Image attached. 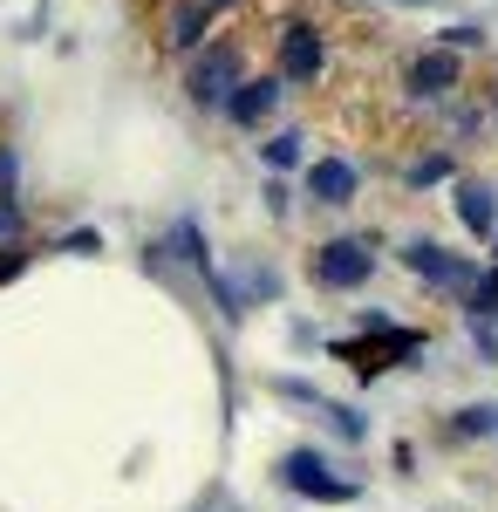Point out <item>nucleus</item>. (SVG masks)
Wrapping results in <instances>:
<instances>
[{
    "mask_svg": "<svg viewBox=\"0 0 498 512\" xmlns=\"http://www.w3.org/2000/svg\"><path fill=\"white\" fill-rule=\"evenodd\" d=\"M185 89H192V103H205V110H226V96L239 89V41L198 48V55H192V76H185Z\"/></svg>",
    "mask_w": 498,
    "mask_h": 512,
    "instance_id": "nucleus-1",
    "label": "nucleus"
},
{
    "mask_svg": "<svg viewBox=\"0 0 498 512\" xmlns=\"http://www.w3.org/2000/svg\"><path fill=\"white\" fill-rule=\"evenodd\" d=\"M369 274H376V253H369L362 239H328V246L314 253V280H321L328 294H348V287H362Z\"/></svg>",
    "mask_w": 498,
    "mask_h": 512,
    "instance_id": "nucleus-2",
    "label": "nucleus"
},
{
    "mask_svg": "<svg viewBox=\"0 0 498 512\" xmlns=\"http://www.w3.org/2000/svg\"><path fill=\"white\" fill-rule=\"evenodd\" d=\"M287 82H314L328 69V35L314 28V21H294V28H280V62H273Z\"/></svg>",
    "mask_w": 498,
    "mask_h": 512,
    "instance_id": "nucleus-3",
    "label": "nucleus"
},
{
    "mask_svg": "<svg viewBox=\"0 0 498 512\" xmlns=\"http://www.w3.org/2000/svg\"><path fill=\"white\" fill-rule=\"evenodd\" d=\"M403 267L423 274V280H437V287H451V294H471V287H478V274L464 267L458 253H444L437 239H410V246H403Z\"/></svg>",
    "mask_w": 498,
    "mask_h": 512,
    "instance_id": "nucleus-4",
    "label": "nucleus"
},
{
    "mask_svg": "<svg viewBox=\"0 0 498 512\" xmlns=\"http://www.w3.org/2000/svg\"><path fill=\"white\" fill-rule=\"evenodd\" d=\"M280 96H287V76H280V69H273V76H246V82L226 96V123L253 130V123L273 117V103H280Z\"/></svg>",
    "mask_w": 498,
    "mask_h": 512,
    "instance_id": "nucleus-5",
    "label": "nucleus"
},
{
    "mask_svg": "<svg viewBox=\"0 0 498 512\" xmlns=\"http://www.w3.org/2000/svg\"><path fill=\"white\" fill-rule=\"evenodd\" d=\"M280 478H287L301 499H335V506L355 499V485H348V478H328V465H321L314 451H287V458H280Z\"/></svg>",
    "mask_w": 498,
    "mask_h": 512,
    "instance_id": "nucleus-6",
    "label": "nucleus"
},
{
    "mask_svg": "<svg viewBox=\"0 0 498 512\" xmlns=\"http://www.w3.org/2000/svg\"><path fill=\"white\" fill-rule=\"evenodd\" d=\"M212 0H171L164 7V48H178V55H198L205 48V28H212Z\"/></svg>",
    "mask_w": 498,
    "mask_h": 512,
    "instance_id": "nucleus-7",
    "label": "nucleus"
},
{
    "mask_svg": "<svg viewBox=\"0 0 498 512\" xmlns=\"http://www.w3.org/2000/svg\"><path fill=\"white\" fill-rule=\"evenodd\" d=\"M403 82H410V96H423V103H444V96L458 89V55H444V48H423L417 62L403 69Z\"/></svg>",
    "mask_w": 498,
    "mask_h": 512,
    "instance_id": "nucleus-8",
    "label": "nucleus"
},
{
    "mask_svg": "<svg viewBox=\"0 0 498 512\" xmlns=\"http://www.w3.org/2000/svg\"><path fill=\"white\" fill-rule=\"evenodd\" d=\"M355 185H362V178H355V164H348V158L307 164V192L321 198V205H348V198H355Z\"/></svg>",
    "mask_w": 498,
    "mask_h": 512,
    "instance_id": "nucleus-9",
    "label": "nucleus"
},
{
    "mask_svg": "<svg viewBox=\"0 0 498 512\" xmlns=\"http://www.w3.org/2000/svg\"><path fill=\"white\" fill-rule=\"evenodd\" d=\"M458 219L471 239H498V192L492 185H458Z\"/></svg>",
    "mask_w": 498,
    "mask_h": 512,
    "instance_id": "nucleus-10",
    "label": "nucleus"
},
{
    "mask_svg": "<svg viewBox=\"0 0 498 512\" xmlns=\"http://www.w3.org/2000/svg\"><path fill=\"white\" fill-rule=\"evenodd\" d=\"M403 178H410V185H444V178H451V151H423Z\"/></svg>",
    "mask_w": 498,
    "mask_h": 512,
    "instance_id": "nucleus-11",
    "label": "nucleus"
},
{
    "mask_svg": "<svg viewBox=\"0 0 498 512\" xmlns=\"http://www.w3.org/2000/svg\"><path fill=\"white\" fill-rule=\"evenodd\" d=\"M260 158H267V171H287V164H301V137H267V144H260Z\"/></svg>",
    "mask_w": 498,
    "mask_h": 512,
    "instance_id": "nucleus-12",
    "label": "nucleus"
},
{
    "mask_svg": "<svg viewBox=\"0 0 498 512\" xmlns=\"http://www.w3.org/2000/svg\"><path fill=\"white\" fill-rule=\"evenodd\" d=\"M458 431H464V437H485V431H498V410H492V403L464 410V417H458Z\"/></svg>",
    "mask_w": 498,
    "mask_h": 512,
    "instance_id": "nucleus-13",
    "label": "nucleus"
},
{
    "mask_svg": "<svg viewBox=\"0 0 498 512\" xmlns=\"http://www.w3.org/2000/svg\"><path fill=\"white\" fill-rule=\"evenodd\" d=\"M14 239H21V205H14V198H0V253H7Z\"/></svg>",
    "mask_w": 498,
    "mask_h": 512,
    "instance_id": "nucleus-14",
    "label": "nucleus"
},
{
    "mask_svg": "<svg viewBox=\"0 0 498 512\" xmlns=\"http://www.w3.org/2000/svg\"><path fill=\"white\" fill-rule=\"evenodd\" d=\"M492 308H498V274H485L471 287V315H492Z\"/></svg>",
    "mask_w": 498,
    "mask_h": 512,
    "instance_id": "nucleus-15",
    "label": "nucleus"
},
{
    "mask_svg": "<svg viewBox=\"0 0 498 512\" xmlns=\"http://www.w3.org/2000/svg\"><path fill=\"white\" fill-rule=\"evenodd\" d=\"M178 246H185V260H192V267H205V239H198L192 219H178Z\"/></svg>",
    "mask_w": 498,
    "mask_h": 512,
    "instance_id": "nucleus-16",
    "label": "nucleus"
},
{
    "mask_svg": "<svg viewBox=\"0 0 498 512\" xmlns=\"http://www.w3.org/2000/svg\"><path fill=\"white\" fill-rule=\"evenodd\" d=\"M403 7H437V0H403Z\"/></svg>",
    "mask_w": 498,
    "mask_h": 512,
    "instance_id": "nucleus-17",
    "label": "nucleus"
},
{
    "mask_svg": "<svg viewBox=\"0 0 498 512\" xmlns=\"http://www.w3.org/2000/svg\"><path fill=\"white\" fill-rule=\"evenodd\" d=\"M212 7H232V0H212Z\"/></svg>",
    "mask_w": 498,
    "mask_h": 512,
    "instance_id": "nucleus-18",
    "label": "nucleus"
},
{
    "mask_svg": "<svg viewBox=\"0 0 498 512\" xmlns=\"http://www.w3.org/2000/svg\"><path fill=\"white\" fill-rule=\"evenodd\" d=\"M492 253H498V239H492Z\"/></svg>",
    "mask_w": 498,
    "mask_h": 512,
    "instance_id": "nucleus-19",
    "label": "nucleus"
},
{
    "mask_svg": "<svg viewBox=\"0 0 498 512\" xmlns=\"http://www.w3.org/2000/svg\"><path fill=\"white\" fill-rule=\"evenodd\" d=\"M492 321H498V308H492Z\"/></svg>",
    "mask_w": 498,
    "mask_h": 512,
    "instance_id": "nucleus-20",
    "label": "nucleus"
}]
</instances>
